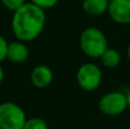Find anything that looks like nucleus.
Returning <instances> with one entry per match:
<instances>
[{"instance_id":"17","label":"nucleus","mask_w":130,"mask_h":129,"mask_svg":"<svg viewBox=\"0 0 130 129\" xmlns=\"http://www.w3.org/2000/svg\"><path fill=\"white\" fill-rule=\"evenodd\" d=\"M127 58H128V61L130 63V42H129L128 47H127Z\"/></svg>"},{"instance_id":"6","label":"nucleus","mask_w":130,"mask_h":129,"mask_svg":"<svg viewBox=\"0 0 130 129\" xmlns=\"http://www.w3.org/2000/svg\"><path fill=\"white\" fill-rule=\"evenodd\" d=\"M107 15L117 24H130V0H114L110 2Z\"/></svg>"},{"instance_id":"11","label":"nucleus","mask_w":130,"mask_h":129,"mask_svg":"<svg viewBox=\"0 0 130 129\" xmlns=\"http://www.w3.org/2000/svg\"><path fill=\"white\" fill-rule=\"evenodd\" d=\"M23 129H48V125L41 118H30L26 119Z\"/></svg>"},{"instance_id":"16","label":"nucleus","mask_w":130,"mask_h":129,"mask_svg":"<svg viewBox=\"0 0 130 129\" xmlns=\"http://www.w3.org/2000/svg\"><path fill=\"white\" fill-rule=\"evenodd\" d=\"M127 110L130 111V90H129V93L127 94Z\"/></svg>"},{"instance_id":"13","label":"nucleus","mask_w":130,"mask_h":129,"mask_svg":"<svg viewBox=\"0 0 130 129\" xmlns=\"http://www.w3.org/2000/svg\"><path fill=\"white\" fill-rule=\"evenodd\" d=\"M58 1L59 0H30L31 4L36 5L37 7L43 9V10H46V9H50V8H53V7H55L57 4H58Z\"/></svg>"},{"instance_id":"9","label":"nucleus","mask_w":130,"mask_h":129,"mask_svg":"<svg viewBox=\"0 0 130 129\" xmlns=\"http://www.w3.org/2000/svg\"><path fill=\"white\" fill-rule=\"evenodd\" d=\"M110 2L107 0H82V10L90 16H102L107 13Z\"/></svg>"},{"instance_id":"2","label":"nucleus","mask_w":130,"mask_h":129,"mask_svg":"<svg viewBox=\"0 0 130 129\" xmlns=\"http://www.w3.org/2000/svg\"><path fill=\"white\" fill-rule=\"evenodd\" d=\"M79 43L83 54L94 59L101 58L108 48L106 36L101 29L95 26H88L81 32Z\"/></svg>"},{"instance_id":"12","label":"nucleus","mask_w":130,"mask_h":129,"mask_svg":"<svg viewBox=\"0 0 130 129\" xmlns=\"http://www.w3.org/2000/svg\"><path fill=\"white\" fill-rule=\"evenodd\" d=\"M1 4L6 9L14 13L24 4H26V0H1Z\"/></svg>"},{"instance_id":"8","label":"nucleus","mask_w":130,"mask_h":129,"mask_svg":"<svg viewBox=\"0 0 130 129\" xmlns=\"http://www.w3.org/2000/svg\"><path fill=\"white\" fill-rule=\"evenodd\" d=\"M29 48L26 43L20 40L11 41L8 43L6 59H8L13 64H22L29 58Z\"/></svg>"},{"instance_id":"5","label":"nucleus","mask_w":130,"mask_h":129,"mask_svg":"<svg viewBox=\"0 0 130 129\" xmlns=\"http://www.w3.org/2000/svg\"><path fill=\"white\" fill-rule=\"evenodd\" d=\"M98 109L105 116H120L127 110V94L119 90L107 91L99 98Z\"/></svg>"},{"instance_id":"7","label":"nucleus","mask_w":130,"mask_h":129,"mask_svg":"<svg viewBox=\"0 0 130 129\" xmlns=\"http://www.w3.org/2000/svg\"><path fill=\"white\" fill-rule=\"evenodd\" d=\"M53 78H54V73H53L52 69L46 64H39V65L34 66L33 70L31 71V75H30L31 84L39 89L49 86L53 81Z\"/></svg>"},{"instance_id":"1","label":"nucleus","mask_w":130,"mask_h":129,"mask_svg":"<svg viewBox=\"0 0 130 129\" xmlns=\"http://www.w3.org/2000/svg\"><path fill=\"white\" fill-rule=\"evenodd\" d=\"M46 20L43 9L26 2L13 13L11 31L14 37L25 43L36 40L45 30Z\"/></svg>"},{"instance_id":"3","label":"nucleus","mask_w":130,"mask_h":129,"mask_svg":"<svg viewBox=\"0 0 130 129\" xmlns=\"http://www.w3.org/2000/svg\"><path fill=\"white\" fill-rule=\"evenodd\" d=\"M76 82L85 91H94L99 88L103 81V72L97 64L87 62L79 66L76 71Z\"/></svg>"},{"instance_id":"4","label":"nucleus","mask_w":130,"mask_h":129,"mask_svg":"<svg viewBox=\"0 0 130 129\" xmlns=\"http://www.w3.org/2000/svg\"><path fill=\"white\" fill-rule=\"evenodd\" d=\"M26 119L24 110L18 104L0 103V129H23Z\"/></svg>"},{"instance_id":"18","label":"nucleus","mask_w":130,"mask_h":129,"mask_svg":"<svg viewBox=\"0 0 130 129\" xmlns=\"http://www.w3.org/2000/svg\"><path fill=\"white\" fill-rule=\"evenodd\" d=\"M107 1L108 2H112V1H114V0H107Z\"/></svg>"},{"instance_id":"14","label":"nucleus","mask_w":130,"mask_h":129,"mask_svg":"<svg viewBox=\"0 0 130 129\" xmlns=\"http://www.w3.org/2000/svg\"><path fill=\"white\" fill-rule=\"evenodd\" d=\"M8 43L9 42L6 40V38L0 34V63L6 59L7 49H8Z\"/></svg>"},{"instance_id":"10","label":"nucleus","mask_w":130,"mask_h":129,"mask_svg":"<svg viewBox=\"0 0 130 129\" xmlns=\"http://www.w3.org/2000/svg\"><path fill=\"white\" fill-rule=\"evenodd\" d=\"M101 62L105 68L107 69H115L120 65L121 63V54H120L119 50L114 49V48H110L104 52V54L102 55Z\"/></svg>"},{"instance_id":"15","label":"nucleus","mask_w":130,"mask_h":129,"mask_svg":"<svg viewBox=\"0 0 130 129\" xmlns=\"http://www.w3.org/2000/svg\"><path fill=\"white\" fill-rule=\"evenodd\" d=\"M4 78H5V71H4V69H2V66L0 65V84L2 82Z\"/></svg>"}]
</instances>
